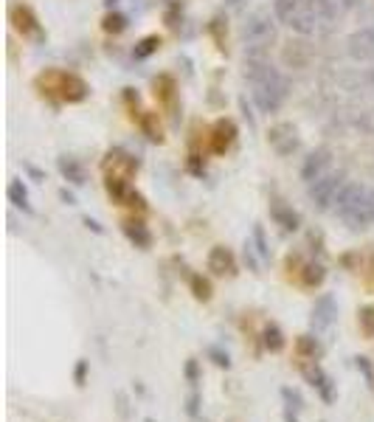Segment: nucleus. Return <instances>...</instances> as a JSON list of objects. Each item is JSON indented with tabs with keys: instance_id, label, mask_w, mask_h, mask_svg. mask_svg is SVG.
<instances>
[{
	"instance_id": "obj_36",
	"label": "nucleus",
	"mask_w": 374,
	"mask_h": 422,
	"mask_svg": "<svg viewBox=\"0 0 374 422\" xmlns=\"http://www.w3.org/2000/svg\"><path fill=\"white\" fill-rule=\"evenodd\" d=\"M284 422H298V416H295V411H290V408H287V411H284Z\"/></svg>"
},
{
	"instance_id": "obj_32",
	"label": "nucleus",
	"mask_w": 374,
	"mask_h": 422,
	"mask_svg": "<svg viewBox=\"0 0 374 422\" xmlns=\"http://www.w3.org/2000/svg\"><path fill=\"white\" fill-rule=\"evenodd\" d=\"M354 364H357V369L363 372V377L371 383V380H374V372H371V364H368V358H354Z\"/></svg>"
},
{
	"instance_id": "obj_18",
	"label": "nucleus",
	"mask_w": 374,
	"mask_h": 422,
	"mask_svg": "<svg viewBox=\"0 0 374 422\" xmlns=\"http://www.w3.org/2000/svg\"><path fill=\"white\" fill-rule=\"evenodd\" d=\"M295 349H298V355H302V358H310V361H318V358L324 355L321 341L313 338V335H302V338L295 341Z\"/></svg>"
},
{
	"instance_id": "obj_41",
	"label": "nucleus",
	"mask_w": 374,
	"mask_h": 422,
	"mask_svg": "<svg viewBox=\"0 0 374 422\" xmlns=\"http://www.w3.org/2000/svg\"><path fill=\"white\" fill-rule=\"evenodd\" d=\"M200 422H208V419H200Z\"/></svg>"
},
{
	"instance_id": "obj_28",
	"label": "nucleus",
	"mask_w": 374,
	"mask_h": 422,
	"mask_svg": "<svg viewBox=\"0 0 374 422\" xmlns=\"http://www.w3.org/2000/svg\"><path fill=\"white\" fill-rule=\"evenodd\" d=\"M360 329H363V335L374 338V307H363L360 310Z\"/></svg>"
},
{
	"instance_id": "obj_22",
	"label": "nucleus",
	"mask_w": 374,
	"mask_h": 422,
	"mask_svg": "<svg viewBox=\"0 0 374 422\" xmlns=\"http://www.w3.org/2000/svg\"><path fill=\"white\" fill-rule=\"evenodd\" d=\"M302 279H304V285H307V288H318L321 281L327 279V270H324V265H318V262H310V265H304V270H302Z\"/></svg>"
},
{
	"instance_id": "obj_13",
	"label": "nucleus",
	"mask_w": 374,
	"mask_h": 422,
	"mask_svg": "<svg viewBox=\"0 0 374 422\" xmlns=\"http://www.w3.org/2000/svg\"><path fill=\"white\" fill-rule=\"evenodd\" d=\"M270 217L276 220V226H281V231H298L302 226V217H298V211H293L290 205L284 203H270Z\"/></svg>"
},
{
	"instance_id": "obj_19",
	"label": "nucleus",
	"mask_w": 374,
	"mask_h": 422,
	"mask_svg": "<svg viewBox=\"0 0 374 422\" xmlns=\"http://www.w3.org/2000/svg\"><path fill=\"white\" fill-rule=\"evenodd\" d=\"M6 194H9V203H12V205H17V208H23V211H26V214H31L29 192H26L23 180H12V183H9V189H6Z\"/></svg>"
},
{
	"instance_id": "obj_33",
	"label": "nucleus",
	"mask_w": 374,
	"mask_h": 422,
	"mask_svg": "<svg viewBox=\"0 0 374 422\" xmlns=\"http://www.w3.org/2000/svg\"><path fill=\"white\" fill-rule=\"evenodd\" d=\"M73 377H77V386H85V377H88V361H79V364H77V372H73Z\"/></svg>"
},
{
	"instance_id": "obj_3",
	"label": "nucleus",
	"mask_w": 374,
	"mask_h": 422,
	"mask_svg": "<svg viewBox=\"0 0 374 422\" xmlns=\"http://www.w3.org/2000/svg\"><path fill=\"white\" fill-rule=\"evenodd\" d=\"M343 186H346V172L343 169H332V172L321 175L318 180L307 183L310 203L318 211H329V208H335V200H338V194H341Z\"/></svg>"
},
{
	"instance_id": "obj_14",
	"label": "nucleus",
	"mask_w": 374,
	"mask_h": 422,
	"mask_svg": "<svg viewBox=\"0 0 374 422\" xmlns=\"http://www.w3.org/2000/svg\"><path fill=\"white\" fill-rule=\"evenodd\" d=\"M56 169H59V175H62L65 180H70L73 186H82V183H85V169H82V164H79L77 158L62 155V158L56 161Z\"/></svg>"
},
{
	"instance_id": "obj_24",
	"label": "nucleus",
	"mask_w": 374,
	"mask_h": 422,
	"mask_svg": "<svg viewBox=\"0 0 374 422\" xmlns=\"http://www.w3.org/2000/svg\"><path fill=\"white\" fill-rule=\"evenodd\" d=\"M281 400H284V405H287L290 411H295V414L304 408V397L298 394L295 389H290V386H284V389H281Z\"/></svg>"
},
{
	"instance_id": "obj_20",
	"label": "nucleus",
	"mask_w": 374,
	"mask_h": 422,
	"mask_svg": "<svg viewBox=\"0 0 374 422\" xmlns=\"http://www.w3.org/2000/svg\"><path fill=\"white\" fill-rule=\"evenodd\" d=\"M262 343L267 352H281L284 349V332L279 329V324H267L262 329Z\"/></svg>"
},
{
	"instance_id": "obj_1",
	"label": "nucleus",
	"mask_w": 374,
	"mask_h": 422,
	"mask_svg": "<svg viewBox=\"0 0 374 422\" xmlns=\"http://www.w3.org/2000/svg\"><path fill=\"white\" fill-rule=\"evenodd\" d=\"M245 79L262 113H276L287 99V82L267 56H245Z\"/></svg>"
},
{
	"instance_id": "obj_11",
	"label": "nucleus",
	"mask_w": 374,
	"mask_h": 422,
	"mask_svg": "<svg viewBox=\"0 0 374 422\" xmlns=\"http://www.w3.org/2000/svg\"><path fill=\"white\" fill-rule=\"evenodd\" d=\"M313 9L318 12V17L324 20L327 29H332L349 9H346V0H313Z\"/></svg>"
},
{
	"instance_id": "obj_37",
	"label": "nucleus",
	"mask_w": 374,
	"mask_h": 422,
	"mask_svg": "<svg viewBox=\"0 0 374 422\" xmlns=\"http://www.w3.org/2000/svg\"><path fill=\"white\" fill-rule=\"evenodd\" d=\"M368 211H371V223H374V189H371V197H368Z\"/></svg>"
},
{
	"instance_id": "obj_9",
	"label": "nucleus",
	"mask_w": 374,
	"mask_h": 422,
	"mask_svg": "<svg viewBox=\"0 0 374 422\" xmlns=\"http://www.w3.org/2000/svg\"><path fill=\"white\" fill-rule=\"evenodd\" d=\"M304 377H307V383L321 394V400L324 403H332L335 400V383H332V377L315 364V366H304Z\"/></svg>"
},
{
	"instance_id": "obj_39",
	"label": "nucleus",
	"mask_w": 374,
	"mask_h": 422,
	"mask_svg": "<svg viewBox=\"0 0 374 422\" xmlns=\"http://www.w3.org/2000/svg\"><path fill=\"white\" fill-rule=\"evenodd\" d=\"M228 3H240V0H228Z\"/></svg>"
},
{
	"instance_id": "obj_17",
	"label": "nucleus",
	"mask_w": 374,
	"mask_h": 422,
	"mask_svg": "<svg viewBox=\"0 0 374 422\" xmlns=\"http://www.w3.org/2000/svg\"><path fill=\"white\" fill-rule=\"evenodd\" d=\"M12 20H15V26H17L23 34H34V37H40V26H37L34 15H31L26 6H15V9H12Z\"/></svg>"
},
{
	"instance_id": "obj_27",
	"label": "nucleus",
	"mask_w": 374,
	"mask_h": 422,
	"mask_svg": "<svg viewBox=\"0 0 374 422\" xmlns=\"http://www.w3.org/2000/svg\"><path fill=\"white\" fill-rule=\"evenodd\" d=\"M158 45H161L158 37H143V40L135 45V56H138V59H146L153 51H158Z\"/></svg>"
},
{
	"instance_id": "obj_16",
	"label": "nucleus",
	"mask_w": 374,
	"mask_h": 422,
	"mask_svg": "<svg viewBox=\"0 0 374 422\" xmlns=\"http://www.w3.org/2000/svg\"><path fill=\"white\" fill-rule=\"evenodd\" d=\"M124 234H127L130 242H135V248H149V245H153V234L146 231L143 223H135V220L124 223Z\"/></svg>"
},
{
	"instance_id": "obj_4",
	"label": "nucleus",
	"mask_w": 374,
	"mask_h": 422,
	"mask_svg": "<svg viewBox=\"0 0 374 422\" xmlns=\"http://www.w3.org/2000/svg\"><path fill=\"white\" fill-rule=\"evenodd\" d=\"M242 37H245V48L267 51L276 42V20L267 12H254L242 26Z\"/></svg>"
},
{
	"instance_id": "obj_26",
	"label": "nucleus",
	"mask_w": 374,
	"mask_h": 422,
	"mask_svg": "<svg viewBox=\"0 0 374 422\" xmlns=\"http://www.w3.org/2000/svg\"><path fill=\"white\" fill-rule=\"evenodd\" d=\"M124 29H127V17H124V15L113 12V15L104 17V31H107V34H121Z\"/></svg>"
},
{
	"instance_id": "obj_35",
	"label": "nucleus",
	"mask_w": 374,
	"mask_h": 422,
	"mask_svg": "<svg viewBox=\"0 0 374 422\" xmlns=\"http://www.w3.org/2000/svg\"><path fill=\"white\" fill-rule=\"evenodd\" d=\"M59 197H62V200H65V203H68V205H73V203H77V197H73V194H70V192H65V189H62V192H59Z\"/></svg>"
},
{
	"instance_id": "obj_7",
	"label": "nucleus",
	"mask_w": 374,
	"mask_h": 422,
	"mask_svg": "<svg viewBox=\"0 0 374 422\" xmlns=\"http://www.w3.org/2000/svg\"><path fill=\"white\" fill-rule=\"evenodd\" d=\"M329 164H332V153H329L327 147L313 150V153L304 158V164H302V178H304V183H313V180H318L321 175H327V172H329Z\"/></svg>"
},
{
	"instance_id": "obj_10",
	"label": "nucleus",
	"mask_w": 374,
	"mask_h": 422,
	"mask_svg": "<svg viewBox=\"0 0 374 422\" xmlns=\"http://www.w3.org/2000/svg\"><path fill=\"white\" fill-rule=\"evenodd\" d=\"M208 270H211L214 276H234V273H237L234 253H231L228 248H222V245L211 248V253H208Z\"/></svg>"
},
{
	"instance_id": "obj_5",
	"label": "nucleus",
	"mask_w": 374,
	"mask_h": 422,
	"mask_svg": "<svg viewBox=\"0 0 374 422\" xmlns=\"http://www.w3.org/2000/svg\"><path fill=\"white\" fill-rule=\"evenodd\" d=\"M267 144L276 155L290 158L293 153H298V147H302V138H298V130L290 121H279L267 130Z\"/></svg>"
},
{
	"instance_id": "obj_38",
	"label": "nucleus",
	"mask_w": 374,
	"mask_h": 422,
	"mask_svg": "<svg viewBox=\"0 0 374 422\" xmlns=\"http://www.w3.org/2000/svg\"><path fill=\"white\" fill-rule=\"evenodd\" d=\"M118 3V0H104V6H116Z\"/></svg>"
},
{
	"instance_id": "obj_15",
	"label": "nucleus",
	"mask_w": 374,
	"mask_h": 422,
	"mask_svg": "<svg viewBox=\"0 0 374 422\" xmlns=\"http://www.w3.org/2000/svg\"><path fill=\"white\" fill-rule=\"evenodd\" d=\"M234 135H237V127L231 121H217V127H214V150L217 153L228 150L234 144Z\"/></svg>"
},
{
	"instance_id": "obj_25",
	"label": "nucleus",
	"mask_w": 374,
	"mask_h": 422,
	"mask_svg": "<svg viewBox=\"0 0 374 422\" xmlns=\"http://www.w3.org/2000/svg\"><path fill=\"white\" fill-rule=\"evenodd\" d=\"M251 242H254V248L259 251L262 262H267V259H270V248H267V240H265V228H262V226H256V228H254Z\"/></svg>"
},
{
	"instance_id": "obj_2",
	"label": "nucleus",
	"mask_w": 374,
	"mask_h": 422,
	"mask_svg": "<svg viewBox=\"0 0 374 422\" xmlns=\"http://www.w3.org/2000/svg\"><path fill=\"white\" fill-rule=\"evenodd\" d=\"M368 197H371V189L363 186V183H346L335 200V214L343 220L346 228L352 231H363L371 223V211H368Z\"/></svg>"
},
{
	"instance_id": "obj_21",
	"label": "nucleus",
	"mask_w": 374,
	"mask_h": 422,
	"mask_svg": "<svg viewBox=\"0 0 374 422\" xmlns=\"http://www.w3.org/2000/svg\"><path fill=\"white\" fill-rule=\"evenodd\" d=\"M62 88H65L68 102H82L85 99V82L79 77H62Z\"/></svg>"
},
{
	"instance_id": "obj_8",
	"label": "nucleus",
	"mask_w": 374,
	"mask_h": 422,
	"mask_svg": "<svg viewBox=\"0 0 374 422\" xmlns=\"http://www.w3.org/2000/svg\"><path fill=\"white\" fill-rule=\"evenodd\" d=\"M335 315H338V304H335V299H332L329 293H324V296L315 302V307H313L310 324H313L315 332H324V329H329V327L335 324Z\"/></svg>"
},
{
	"instance_id": "obj_29",
	"label": "nucleus",
	"mask_w": 374,
	"mask_h": 422,
	"mask_svg": "<svg viewBox=\"0 0 374 422\" xmlns=\"http://www.w3.org/2000/svg\"><path fill=\"white\" fill-rule=\"evenodd\" d=\"M208 358H211V361H214V366H219V369H231V358H228V352H222V349L211 346V349H208Z\"/></svg>"
},
{
	"instance_id": "obj_23",
	"label": "nucleus",
	"mask_w": 374,
	"mask_h": 422,
	"mask_svg": "<svg viewBox=\"0 0 374 422\" xmlns=\"http://www.w3.org/2000/svg\"><path fill=\"white\" fill-rule=\"evenodd\" d=\"M192 293H194L197 302H208V299H211V285H208V279L192 276Z\"/></svg>"
},
{
	"instance_id": "obj_40",
	"label": "nucleus",
	"mask_w": 374,
	"mask_h": 422,
	"mask_svg": "<svg viewBox=\"0 0 374 422\" xmlns=\"http://www.w3.org/2000/svg\"><path fill=\"white\" fill-rule=\"evenodd\" d=\"M143 422H155V419H143Z\"/></svg>"
},
{
	"instance_id": "obj_6",
	"label": "nucleus",
	"mask_w": 374,
	"mask_h": 422,
	"mask_svg": "<svg viewBox=\"0 0 374 422\" xmlns=\"http://www.w3.org/2000/svg\"><path fill=\"white\" fill-rule=\"evenodd\" d=\"M346 54L354 62H374V29H357L346 40Z\"/></svg>"
},
{
	"instance_id": "obj_30",
	"label": "nucleus",
	"mask_w": 374,
	"mask_h": 422,
	"mask_svg": "<svg viewBox=\"0 0 374 422\" xmlns=\"http://www.w3.org/2000/svg\"><path fill=\"white\" fill-rule=\"evenodd\" d=\"M186 380H189L192 386H197V380H200V369H197V361H194V358L186 361Z\"/></svg>"
},
{
	"instance_id": "obj_12",
	"label": "nucleus",
	"mask_w": 374,
	"mask_h": 422,
	"mask_svg": "<svg viewBox=\"0 0 374 422\" xmlns=\"http://www.w3.org/2000/svg\"><path fill=\"white\" fill-rule=\"evenodd\" d=\"M313 0H273V17L284 26H290L298 15H302Z\"/></svg>"
},
{
	"instance_id": "obj_34",
	"label": "nucleus",
	"mask_w": 374,
	"mask_h": 422,
	"mask_svg": "<svg viewBox=\"0 0 374 422\" xmlns=\"http://www.w3.org/2000/svg\"><path fill=\"white\" fill-rule=\"evenodd\" d=\"M85 226H88L91 231H96V234H104V228H102V226H99L96 220H91V217H85Z\"/></svg>"
},
{
	"instance_id": "obj_31",
	"label": "nucleus",
	"mask_w": 374,
	"mask_h": 422,
	"mask_svg": "<svg viewBox=\"0 0 374 422\" xmlns=\"http://www.w3.org/2000/svg\"><path fill=\"white\" fill-rule=\"evenodd\" d=\"M186 414H189V416H197V414H200V394H197V391L189 394V400H186Z\"/></svg>"
}]
</instances>
